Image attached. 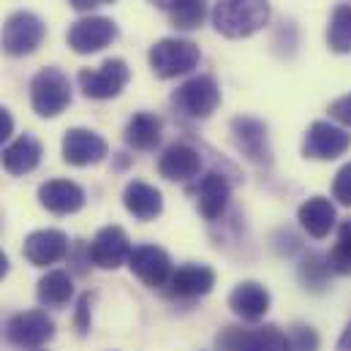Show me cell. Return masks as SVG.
<instances>
[{"label":"cell","mask_w":351,"mask_h":351,"mask_svg":"<svg viewBox=\"0 0 351 351\" xmlns=\"http://www.w3.org/2000/svg\"><path fill=\"white\" fill-rule=\"evenodd\" d=\"M327 264H330V269L338 272V275H351V218L341 223V229H338V243H335V248L330 251Z\"/></svg>","instance_id":"28"},{"label":"cell","mask_w":351,"mask_h":351,"mask_svg":"<svg viewBox=\"0 0 351 351\" xmlns=\"http://www.w3.org/2000/svg\"><path fill=\"white\" fill-rule=\"evenodd\" d=\"M74 324H77V332H80V335H88V330H90V294H82V297H80Z\"/></svg>","instance_id":"33"},{"label":"cell","mask_w":351,"mask_h":351,"mask_svg":"<svg viewBox=\"0 0 351 351\" xmlns=\"http://www.w3.org/2000/svg\"><path fill=\"white\" fill-rule=\"evenodd\" d=\"M128 80H131V71H128L125 60H120V58H109L98 69H82L77 74V82H80L82 93L88 98H95V101H106V98L120 95L123 88L128 85Z\"/></svg>","instance_id":"6"},{"label":"cell","mask_w":351,"mask_h":351,"mask_svg":"<svg viewBox=\"0 0 351 351\" xmlns=\"http://www.w3.org/2000/svg\"><path fill=\"white\" fill-rule=\"evenodd\" d=\"M117 25L106 16H85V19H77L71 27H69V47L77 52V55H93V52H101L104 47H109L114 38H117Z\"/></svg>","instance_id":"10"},{"label":"cell","mask_w":351,"mask_h":351,"mask_svg":"<svg viewBox=\"0 0 351 351\" xmlns=\"http://www.w3.org/2000/svg\"><path fill=\"white\" fill-rule=\"evenodd\" d=\"M109 156V145L88 128H69L63 136V161L71 167H93Z\"/></svg>","instance_id":"13"},{"label":"cell","mask_w":351,"mask_h":351,"mask_svg":"<svg viewBox=\"0 0 351 351\" xmlns=\"http://www.w3.org/2000/svg\"><path fill=\"white\" fill-rule=\"evenodd\" d=\"M297 221H300V226H302L311 237L322 240V237H327V234L335 229L338 215H335V207H332L330 199H324V196H313V199H308L305 204H300V210H297Z\"/></svg>","instance_id":"23"},{"label":"cell","mask_w":351,"mask_h":351,"mask_svg":"<svg viewBox=\"0 0 351 351\" xmlns=\"http://www.w3.org/2000/svg\"><path fill=\"white\" fill-rule=\"evenodd\" d=\"M5 275H8V256L0 251V280H3Z\"/></svg>","instance_id":"38"},{"label":"cell","mask_w":351,"mask_h":351,"mask_svg":"<svg viewBox=\"0 0 351 351\" xmlns=\"http://www.w3.org/2000/svg\"><path fill=\"white\" fill-rule=\"evenodd\" d=\"M202 172V156L188 145H172L158 158V175L172 182H188Z\"/></svg>","instance_id":"19"},{"label":"cell","mask_w":351,"mask_h":351,"mask_svg":"<svg viewBox=\"0 0 351 351\" xmlns=\"http://www.w3.org/2000/svg\"><path fill=\"white\" fill-rule=\"evenodd\" d=\"M269 22L267 0H215L213 27L226 38H248Z\"/></svg>","instance_id":"1"},{"label":"cell","mask_w":351,"mask_h":351,"mask_svg":"<svg viewBox=\"0 0 351 351\" xmlns=\"http://www.w3.org/2000/svg\"><path fill=\"white\" fill-rule=\"evenodd\" d=\"M150 3H153V5H158V8H164V11L169 14V11H175L182 0H150Z\"/></svg>","instance_id":"37"},{"label":"cell","mask_w":351,"mask_h":351,"mask_svg":"<svg viewBox=\"0 0 351 351\" xmlns=\"http://www.w3.org/2000/svg\"><path fill=\"white\" fill-rule=\"evenodd\" d=\"M41 156H44L41 142L30 134H22L3 150V169L8 175H27L41 164Z\"/></svg>","instance_id":"22"},{"label":"cell","mask_w":351,"mask_h":351,"mask_svg":"<svg viewBox=\"0 0 351 351\" xmlns=\"http://www.w3.org/2000/svg\"><path fill=\"white\" fill-rule=\"evenodd\" d=\"M11 134H14V117H11V112H8L5 106H0V145H3Z\"/></svg>","instance_id":"34"},{"label":"cell","mask_w":351,"mask_h":351,"mask_svg":"<svg viewBox=\"0 0 351 351\" xmlns=\"http://www.w3.org/2000/svg\"><path fill=\"white\" fill-rule=\"evenodd\" d=\"M131 272L150 289H164L167 280L172 278V259L164 248L158 245H139L128 256Z\"/></svg>","instance_id":"11"},{"label":"cell","mask_w":351,"mask_h":351,"mask_svg":"<svg viewBox=\"0 0 351 351\" xmlns=\"http://www.w3.org/2000/svg\"><path fill=\"white\" fill-rule=\"evenodd\" d=\"M286 351H319V335L308 324H294L286 332Z\"/></svg>","instance_id":"30"},{"label":"cell","mask_w":351,"mask_h":351,"mask_svg":"<svg viewBox=\"0 0 351 351\" xmlns=\"http://www.w3.org/2000/svg\"><path fill=\"white\" fill-rule=\"evenodd\" d=\"M327 44L332 52L338 55H349L351 52V5L341 3L332 8L330 25H327Z\"/></svg>","instance_id":"26"},{"label":"cell","mask_w":351,"mask_h":351,"mask_svg":"<svg viewBox=\"0 0 351 351\" xmlns=\"http://www.w3.org/2000/svg\"><path fill=\"white\" fill-rule=\"evenodd\" d=\"M229 199H232V185L226 182V177L210 172L196 182V207L204 221H218L226 213Z\"/></svg>","instance_id":"18"},{"label":"cell","mask_w":351,"mask_h":351,"mask_svg":"<svg viewBox=\"0 0 351 351\" xmlns=\"http://www.w3.org/2000/svg\"><path fill=\"white\" fill-rule=\"evenodd\" d=\"M330 272L332 269H330L327 259H322L319 254H308L300 264V280L305 283V289H313V291H322L327 286Z\"/></svg>","instance_id":"29"},{"label":"cell","mask_w":351,"mask_h":351,"mask_svg":"<svg viewBox=\"0 0 351 351\" xmlns=\"http://www.w3.org/2000/svg\"><path fill=\"white\" fill-rule=\"evenodd\" d=\"M218 351H286V332L275 324H264L256 330L226 327L215 338Z\"/></svg>","instance_id":"7"},{"label":"cell","mask_w":351,"mask_h":351,"mask_svg":"<svg viewBox=\"0 0 351 351\" xmlns=\"http://www.w3.org/2000/svg\"><path fill=\"white\" fill-rule=\"evenodd\" d=\"M47 36V25L33 11H14L0 30V49L11 58L33 55Z\"/></svg>","instance_id":"3"},{"label":"cell","mask_w":351,"mask_h":351,"mask_svg":"<svg viewBox=\"0 0 351 351\" xmlns=\"http://www.w3.org/2000/svg\"><path fill=\"white\" fill-rule=\"evenodd\" d=\"M30 104L38 117H58L60 112H66V106L71 104L69 77L55 66L41 69L30 82Z\"/></svg>","instance_id":"4"},{"label":"cell","mask_w":351,"mask_h":351,"mask_svg":"<svg viewBox=\"0 0 351 351\" xmlns=\"http://www.w3.org/2000/svg\"><path fill=\"white\" fill-rule=\"evenodd\" d=\"M332 199H338L343 207H351V164H346L332 180Z\"/></svg>","instance_id":"31"},{"label":"cell","mask_w":351,"mask_h":351,"mask_svg":"<svg viewBox=\"0 0 351 351\" xmlns=\"http://www.w3.org/2000/svg\"><path fill=\"white\" fill-rule=\"evenodd\" d=\"M69 3H71V8H77V11H93V8L109 5V3H114V0H69Z\"/></svg>","instance_id":"35"},{"label":"cell","mask_w":351,"mask_h":351,"mask_svg":"<svg viewBox=\"0 0 351 351\" xmlns=\"http://www.w3.org/2000/svg\"><path fill=\"white\" fill-rule=\"evenodd\" d=\"M351 147V134L341 125H332L327 120H316L302 142V156L313 161H332L341 158Z\"/></svg>","instance_id":"9"},{"label":"cell","mask_w":351,"mask_h":351,"mask_svg":"<svg viewBox=\"0 0 351 351\" xmlns=\"http://www.w3.org/2000/svg\"><path fill=\"white\" fill-rule=\"evenodd\" d=\"M229 308L243 319V322H259L269 311V291L256 280H243L234 286L229 294Z\"/></svg>","instance_id":"21"},{"label":"cell","mask_w":351,"mask_h":351,"mask_svg":"<svg viewBox=\"0 0 351 351\" xmlns=\"http://www.w3.org/2000/svg\"><path fill=\"white\" fill-rule=\"evenodd\" d=\"M147 58H150V69L158 80H175L182 74H191L199 66L202 52L188 38H161L150 47Z\"/></svg>","instance_id":"2"},{"label":"cell","mask_w":351,"mask_h":351,"mask_svg":"<svg viewBox=\"0 0 351 351\" xmlns=\"http://www.w3.org/2000/svg\"><path fill=\"white\" fill-rule=\"evenodd\" d=\"M22 254L33 267H49L69 254V237L60 229H38L25 237Z\"/></svg>","instance_id":"16"},{"label":"cell","mask_w":351,"mask_h":351,"mask_svg":"<svg viewBox=\"0 0 351 351\" xmlns=\"http://www.w3.org/2000/svg\"><path fill=\"white\" fill-rule=\"evenodd\" d=\"M215 286V272L207 264H185L172 272L164 291L169 300H196L210 294Z\"/></svg>","instance_id":"14"},{"label":"cell","mask_w":351,"mask_h":351,"mask_svg":"<svg viewBox=\"0 0 351 351\" xmlns=\"http://www.w3.org/2000/svg\"><path fill=\"white\" fill-rule=\"evenodd\" d=\"M38 204L55 215H74L85 207V191L71 180H49L38 188Z\"/></svg>","instance_id":"17"},{"label":"cell","mask_w":351,"mask_h":351,"mask_svg":"<svg viewBox=\"0 0 351 351\" xmlns=\"http://www.w3.org/2000/svg\"><path fill=\"white\" fill-rule=\"evenodd\" d=\"M330 117L351 128V93L349 95H341L338 101H332V104H330Z\"/></svg>","instance_id":"32"},{"label":"cell","mask_w":351,"mask_h":351,"mask_svg":"<svg viewBox=\"0 0 351 351\" xmlns=\"http://www.w3.org/2000/svg\"><path fill=\"white\" fill-rule=\"evenodd\" d=\"M38 302L47 308H63L71 297H74V280L66 269H49L41 280H38Z\"/></svg>","instance_id":"25"},{"label":"cell","mask_w":351,"mask_h":351,"mask_svg":"<svg viewBox=\"0 0 351 351\" xmlns=\"http://www.w3.org/2000/svg\"><path fill=\"white\" fill-rule=\"evenodd\" d=\"M207 16V0H182L175 11H169V19L177 30H196Z\"/></svg>","instance_id":"27"},{"label":"cell","mask_w":351,"mask_h":351,"mask_svg":"<svg viewBox=\"0 0 351 351\" xmlns=\"http://www.w3.org/2000/svg\"><path fill=\"white\" fill-rule=\"evenodd\" d=\"M232 136L237 150L251 158L259 167H269L272 164V150L267 142V125L256 117H234L232 120Z\"/></svg>","instance_id":"12"},{"label":"cell","mask_w":351,"mask_h":351,"mask_svg":"<svg viewBox=\"0 0 351 351\" xmlns=\"http://www.w3.org/2000/svg\"><path fill=\"white\" fill-rule=\"evenodd\" d=\"M338 351H351V322L346 324V330H343V335L338 341Z\"/></svg>","instance_id":"36"},{"label":"cell","mask_w":351,"mask_h":351,"mask_svg":"<svg viewBox=\"0 0 351 351\" xmlns=\"http://www.w3.org/2000/svg\"><path fill=\"white\" fill-rule=\"evenodd\" d=\"M131 243H128V234L120 229V226H104L95 240L90 243L88 256L90 262L101 269H117L120 264L128 262L131 256Z\"/></svg>","instance_id":"15"},{"label":"cell","mask_w":351,"mask_h":351,"mask_svg":"<svg viewBox=\"0 0 351 351\" xmlns=\"http://www.w3.org/2000/svg\"><path fill=\"white\" fill-rule=\"evenodd\" d=\"M123 204L125 210L136 218V221H156L164 213V196L158 188L142 182V180H131L123 191Z\"/></svg>","instance_id":"20"},{"label":"cell","mask_w":351,"mask_h":351,"mask_svg":"<svg viewBox=\"0 0 351 351\" xmlns=\"http://www.w3.org/2000/svg\"><path fill=\"white\" fill-rule=\"evenodd\" d=\"M221 104V88L210 74H199L188 82H182L172 93V106L180 114L193 117V120H204L210 117Z\"/></svg>","instance_id":"5"},{"label":"cell","mask_w":351,"mask_h":351,"mask_svg":"<svg viewBox=\"0 0 351 351\" xmlns=\"http://www.w3.org/2000/svg\"><path fill=\"white\" fill-rule=\"evenodd\" d=\"M55 338V322L44 311H25L8 319L5 341L16 349H38Z\"/></svg>","instance_id":"8"},{"label":"cell","mask_w":351,"mask_h":351,"mask_svg":"<svg viewBox=\"0 0 351 351\" xmlns=\"http://www.w3.org/2000/svg\"><path fill=\"white\" fill-rule=\"evenodd\" d=\"M161 131H164V123H161L158 114H153V112H136L128 120L123 139H125L128 147L147 153V150H156L161 145Z\"/></svg>","instance_id":"24"}]
</instances>
